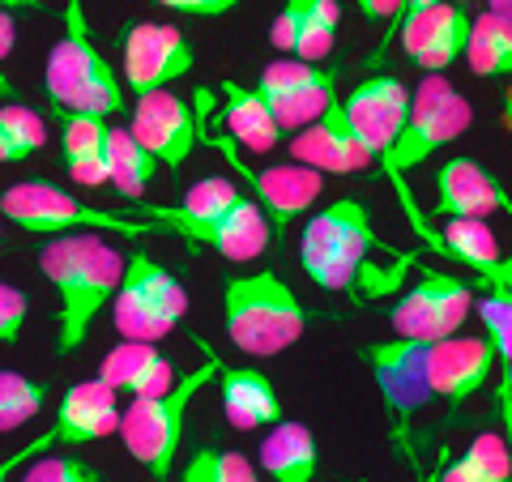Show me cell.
Masks as SVG:
<instances>
[{
    "label": "cell",
    "instance_id": "cell-1",
    "mask_svg": "<svg viewBox=\"0 0 512 482\" xmlns=\"http://www.w3.org/2000/svg\"><path fill=\"white\" fill-rule=\"evenodd\" d=\"M39 269L56 291V350L60 359L86 346L99 312L111 308L116 286L124 278V252L111 248L103 235H56L39 248Z\"/></svg>",
    "mask_w": 512,
    "mask_h": 482
},
{
    "label": "cell",
    "instance_id": "cell-2",
    "mask_svg": "<svg viewBox=\"0 0 512 482\" xmlns=\"http://www.w3.org/2000/svg\"><path fill=\"white\" fill-rule=\"evenodd\" d=\"M470 124H474V107H470L466 94H457L440 73H427L423 86L410 94L406 124H402V133H397V141H393L389 167H384V175H389L393 188H397V197H402V210L410 214V227L419 231L436 252H444V244H440V235H431V227L423 222L419 205H414L410 188H406V175L414 167H423L431 154H440L448 141H457Z\"/></svg>",
    "mask_w": 512,
    "mask_h": 482
},
{
    "label": "cell",
    "instance_id": "cell-3",
    "mask_svg": "<svg viewBox=\"0 0 512 482\" xmlns=\"http://www.w3.org/2000/svg\"><path fill=\"white\" fill-rule=\"evenodd\" d=\"M43 86H47V99L56 103V111L94 116L107 124H111V116H124L128 111V94L120 86V73L111 69V60L99 52V43H94L82 0L64 5V35L52 47V56H47Z\"/></svg>",
    "mask_w": 512,
    "mask_h": 482
},
{
    "label": "cell",
    "instance_id": "cell-4",
    "mask_svg": "<svg viewBox=\"0 0 512 482\" xmlns=\"http://www.w3.org/2000/svg\"><path fill=\"white\" fill-rule=\"evenodd\" d=\"M222 316H227V337L252 359L282 355L308 329V308L291 291V282H282L274 269L227 278Z\"/></svg>",
    "mask_w": 512,
    "mask_h": 482
},
{
    "label": "cell",
    "instance_id": "cell-5",
    "mask_svg": "<svg viewBox=\"0 0 512 482\" xmlns=\"http://www.w3.org/2000/svg\"><path fill=\"white\" fill-rule=\"evenodd\" d=\"M427 350L431 342H410V337H389V342L363 346L384 419H389V440L402 448V457L414 470H419V453L427 444V410L436 401L427 380Z\"/></svg>",
    "mask_w": 512,
    "mask_h": 482
},
{
    "label": "cell",
    "instance_id": "cell-6",
    "mask_svg": "<svg viewBox=\"0 0 512 482\" xmlns=\"http://www.w3.org/2000/svg\"><path fill=\"white\" fill-rule=\"evenodd\" d=\"M222 372V359L205 350V359L192 367L188 376L175 380L171 393H158V397H137L120 410V440L128 448V457L137 465H146L150 478H171L175 470V457H180V440H184V423H188V410Z\"/></svg>",
    "mask_w": 512,
    "mask_h": 482
},
{
    "label": "cell",
    "instance_id": "cell-7",
    "mask_svg": "<svg viewBox=\"0 0 512 482\" xmlns=\"http://www.w3.org/2000/svg\"><path fill=\"white\" fill-rule=\"evenodd\" d=\"M372 252H376L372 214L355 197H338L333 205H325L299 235V265L325 291H355Z\"/></svg>",
    "mask_w": 512,
    "mask_h": 482
},
{
    "label": "cell",
    "instance_id": "cell-8",
    "mask_svg": "<svg viewBox=\"0 0 512 482\" xmlns=\"http://www.w3.org/2000/svg\"><path fill=\"white\" fill-rule=\"evenodd\" d=\"M0 214L5 222H13L18 231L26 235H124V239H141V235H154L158 227L146 218H133V214H107L99 205H86L77 201L73 192H64L56 184H39V180H26V184H13L0 192Z\"/></svg>",
    "mask_w": 512,
    "mask_h": 482
},
{
    "label": "cell",
    "instance_id": "cell-9",
    "mask_svg": "<svg viewBox=\"0 0 512 482\" xmlns=\"http://www.w3.org/2000/svg\"><path fill=\"white\" fill-rule=\"evenodd\" d=\"M188 316V295L180 278L146 252L124 256V278L111 299V325L128 342H163Z\"/></svg>",
    "mask_w": 512,
    "mask_h": 482
},
{
    "label": "cell",
    "instance_id": "cell-10",
    "mask_svg": "<svg viewBox=\"0 0 512 482\" xmlns=\"http://www.w3.org/2000/svg\"><path fill=\"white\" fill-rule=\"evenodd\" d=\"M210 146L222 154V163H227L239 175V180H244L256 192V205L265 210L274 235L291 231V222L303 210H312V201L320 197V188H325V175L312 171V167H303V163H278V167H261V171L248 167V158L239 154V146H235L227 133H222L218 124H214V133H210Z\"/></svg>",
    "mask_w": 512,
    "mask_h": 482
},
{
    "label": "cell",
    "instance_id": "cell-11",
    "mask_svg": "<svg viewBox=\"0 0 512 482\" xmlns=\"http://www.w3.org/2000/svg\"><path fill=\"white\" fill-rule=\"evenodd\" d=\"M474 312V295L470 286L453 278V273L427 269L414 291H406L393 303V333L410 337V342H444V337H457L466 316Z\"/></svg>",
    "mask_w": 512,
    "mask_h": 482
},
{
    "label": "cell",
    "instance_id": "cell-12",
    "mask_svg": "<svg viewBox=\"0 0 512 482\" xmlns=\"http://www.w3.org/2000/svg\"><path fill=\"white\" fill-rule=\"evenodd\" d=\"M124 52V86L133 94H150V90H167L171 82L192 73L197 52L192 43L167 22H133L120 39Z\"/></svg>",
    "mask_w": 512,
    "mask_h": 482
},
{
    "label": "cell",
    "instance_id": "cell-13",
    "mask_svg": "<svg viewBox=\"0 0 512 482\" xmlns=\"http://www.w3.org/2000/svg\"><path fill=\"white\" fill-rule=\"evenodd\" d=\"M128 133L137 137V146L146 150L158 167H184L188 154L197 150V107L171 90H150L137 94V103L128 107Z\"/></svg>",
    "mask_w": 512,
    "mask_h": 482
},
{
    "label": "cell",
    "instance_id": "cell-14",
    "mask_svg": "<svg viewBox=\"0 0 512 482\" xmlns=\"http://www.w3.org/2000/svg\"><path fill=\"white\" fill-rule=\"evenodd\" d=\"M342 103H346V116H350L359 146L384 171L389 167V154H393V141L402 133L406 111H410L406 82H397L393 73H376V77H367V82H359Z\"/></svg>",
    "mask_w": 512,
    "mask_h": 482
},
{
    "label": "cell",
    "instance_id": "cell-15",
    "mask_svg": "<svg viewBox=\"0 0 512 482\" xmlns=\"http://www.w3.org/2000/svg\"><path fill=\"white\" fill-rule=\"evenodd\" d=\"M495 372V346L487 337H444V342H431L427 350V380L431 393H436L444 406H461L470 401Z\"/></svg>",
    "mask_w": 512,
    "mask_h": 482
},
{
    "label": "cell",
    "instance_id": "cell-16",
    "mask_svg": "<svg viewBox=\"0 0 512 482\" xmlns=\"http://www.w3.org/2000/svg\"><path fill=\"white\" fill-rule=\"evenodd\" d=\"M291 158L303 167H312L320 175H359L372 167V158L359 146L355 128H350V116H346V103L333 99L325 107V116L312 120L308 128H299L295 141H291Z\"/></svg>",
    "mask_w": 512,
    "mask_h": 482
},
{
    "label": "cell",
    "instance_id": "cell-17",
    "mask_svg": "<svg viewBox=\"0 0 512 482\" xmlns=\"http://www.w3.org/2000/svg\"><path fill=\"white\" fill-rule=\"evenodd\" d=\"M436 214L440 218H478L487 222L491 214L512 218V197L495 184V175L478 158H448L436 175Z\"/></svg>",
    "mask_w": 512,
    "mask_h": 482
},
{
    "label": "cell",
    "instance_id": "cell-18",
    "mask_svg": "<svg viewBox=\"0 0 512 482\" xmlns=\"http://www.w3.org/2000/svg\"><path fill=\"white\" fill-rule=\"evenodd\" d=\"M99 384H107L111 393H128V397H158V393H171L175 389V363L158 350L154 342H124L111 346L103 363H99Z\"/></svg>",
    "mask_w": 512,
    "mask_h": 482
},
{
    "label": "cell",
    "instance_id": "cell-19",
    "mask_svg": "<svg viewBox=\"0 0 512 482\" xmlns=\"http://www.w3.org/2000/svg\"><path fill=\"white\" fill-rule=\"evenodd\" d=\"M56 444H94L120 431V401L99 380H82L60 397L56 423L47 427Z\"/></svg>",
    "mask_w": 512,
    "mask_h": 482
},
{
    "label": "cell",
    "instance_id": "cell-20",
    "mask_svg": "<svg viewBox=\"0 0 512 482\" xmlns=\"http://www.w3.org/2000/svg\"><path fill=\"white\" fill-rule=\"evenodd\" d=\"M188 239L214 248L218 256H227V261H256V256L269 248V239H274V227H269L265 210L252 197H239L231 210H222L218 218L192 227Z\"/></svg>",
    "mask_w": 512,
    "mask_h": 482
},
{
    "label": "cell",
    "instance_id": "cell-21",
    "mask_svg": "<svg viewBox=\"0 0 512 482\" xmlns=\"http://www.w3.org/2000/svg\"><path fill=\"white\" fill-rule=\"evenodd\" d=\"M214 384L222 389V410H227V423L235 431H256V427L282 423V397H278L274 380H269L265 372L222 363Z\"/></svg>",
    "mask_w": 512,
    "mask_h": 482
},
{
    "label": "cell",
    "instance_id": "cell-22",
    "mask_svg": "<svg viewBox=\"0 0 512 482\" xmlns=\"http://www.w3.org/2000/svg\"><path fill=\"white\" fill-rule=\"evenodd\" d=\"M60 120V163L73 184L99 188L107 184V120L56 111Z\"/></svg>",
    "mask_w": 512,
    "mask_h": 482
},
{
    "label": "cell",
    "instance_id": "cell-23",
    "mask_svg": "<svg viewBox=\"0 0 512 482\" xmlns=\"http://www.w3.org/2000/svg\"><path fill=\"white\" fill-rule=\"evenodd\" d=\"M218 128L227 133L235 146H244L252 154H269L282 141V128L269 116L265 99L239 82H222V116Z\"/></svg>",
    "mask_w": 512,
    "mask_h": 482
},
{
    "label": "cell",
    "instance_id": "cell-24",
    "mask_svg": "<svg viewBox=\"0 0 512 482\" xmlns=\"http://www.w3.org/2000/svg\"><path fill=\"white\" fill-rule=\"evenodd\" d=\"M316 465H320V453H316L312 427L286 423V419L269 427V436L261 444V470L269 478L274 482H312Z\"/></svg>",
    "mask_w": 512,
    "mask_h": 482
},
{
    "label": "cell",
    "instance_id": "cell-25",
    "mask_svg": "<svg viewBox=\"0 0 512 482\" xmlns=\"http://www.w3.org/2000/svg\"><path fill=\"white\" fill-rule=\"evenodd\" d=\"M154 158L137 146V137L120 124H107V184L128 201H141L154 180Z\"/></svg>",
    "mask_w": 512,
    "mask_h": 482
},
{
    "label": "cell",
    "instance_id": "cell-26",
    "mask_svg": "<svg viewBox=\"0 0 512 482\" xmlns=\"http://www.w3.org/2000/svg\"><path fill=\"white\" fill-rule=\"evenodd\" d=\"M470 9L466 5H440L436 18H431V30L419 47V56L410 64H419L423 77L427 73H444L453 60L466 56V43H470Z\"/></svg>",
    "mask_w": 512,
    "mask_h": 482
},
{
    "label": "cell",
    "instance_id": "cell-27",
    "mask_svg": "<svg viewBox=\"0 0 512 482\" xmlns=\"http://www.w3.org/2000/svg\"><path fill=\"white\" fill-rule=\"evenodd\" d=\"M466 64L474 77H512V22L504 18H483L470 22V43H466Z\"/></svg>",
    "mask_w": 512,
    "mask_h": 482
},
{
    "label": "cell",
    "instance_id": "cell-28",
    "mask_svg": "<svg viewBox=\"0 0 512 482\" xmlns=\"http://www.w3.org/2000/svg\"><path fill=\"white\" fill-rule=\"evenodd\" d=\"M440 482H512V453L504 436H495V431L474 436V444L448 465Z\"/></svg>",
    "mask_w": 512,
    "mask_h": 482
},
{
    "label": "cell",
    "instance_id": "cell-29",
    "mask_svg": "<svg viewBox=\"0 0 512 482\" xmlns=\"http://www.w3.org/2000/svg\"><path fill=\"white\" fill-rule=\"evenodd\" d=\"M338 82H342V69L329 64V73L320 77L316 86L299 90V94H286V99H274L265 107H269V116H274V124L282 128V133H299V128H308L312 120L325 116V107L338 99Z\"/></svg>",
    "mask_w": 512,
    "mask_h": 482
},
{
    "label": "cell",
    "instance_id": "cell-30",
    "mask_svg": "<svg viewBox=\"0 0 512 482\" xmlns=\"http://www.w3.org/2000/svg\"><path fill=\"white\" fill-rule=\"evenodd\" d=\"M440 244H444L448 256H457L466 269H474L478 278H483V273L504 256L500 252V239H495L487 231V222H478V218H448Z\"/></svg>",
    "mask_w": 512,
    "mask_h": 482
},
{
    "label": "cell",
    "instance_id": "cell-31",
    "mask_svg": "<svg viewBox=\"0 0 512 482\" xmlns=\"http://www.w3.org/2000/svg\"><path fill=\"white\" fill-rule=\"evenodd\" d=\"M47 397H52L47 384L30 380L22 372H0V436L35 423L39 410L47 406Z\"/></svg>",
    "mask_w": 512,
    "mask_h": 482
},
{
    "label": "cell",
    "instance_id": "cell-32",
    "mask_svg": "<svg viewBox=\"0 0 512 482\" xmlns=\"http://www.w3.org/2000/svg\"><path fill=\"white\" fill-rule=\"evenodd\" d=\"M43 120L26 103H5L0 107V163H26L43 150Z\"/></svg>",
    "mask_w": 512,
    "mask_h": 482
},
{
    "label": "cell",
    "instance_id": "cell-33",
    "mask_svg": "<svg viewBox=\"0 0 512 482\" xmlns=\"http://www.w3.org/2000/svg\"><path fill=\"white\" fill-rule=\"evenodd\" d=\"M299 5H303V30H299L291 60L316 64L333 52V35H338L342 9H338V0H299Z\"/></svg>",
    "mask_w": 512,
    "mask_h": 482
},
{
    "label": "cell",
    "instance_id": "cell-34",
    "mask_svg": "<svg viewBox=\"0 0 512 482\" xmlns=\"http://www.w3.org/2000/svg\"><path fill=\"white\" fill-rule=\"evenodd\" d=\"M180 482H256L248 457L222 453V448H197L180 470Z\"/></svg>",
    "mask_w": 512,
    "mask_h": 482
},
{
    "label": "cell",
    "instance_id": "cell-35",
    "mask_svg": "<svg viewBox=\"0 0 512 482\" xmlns=\"http://www.w3.org/2000/svg\"><path fill=\"white\" fill-rule=\"evenodd\" d=\"M325 73H329V64L320 69V64H303V60L286 56V60H274V64H265V69H261L256 94H261L265 103H274V99H286V94H299V90L316 86Z\"/></svg>",
    "mask_w": 512,
    "mask_h": 482
},
{
    "label": "cell",
    "instance_id": "cell-36",
    "mask_svg": "<svg viewBox=\"0 0 512 482\" xmlns=\"http://www.w3.org/2000/svg\"><path fill=\"white\" fill-rule=\"evenodd\" d=\"M474 312L487 325V342L495 346V359H500V380L512 384V303L500 291H491L474 303Z\"/></svg>",
    "mask_w": 512,
    "mask_h": 482
},
{
    "label": "cell",
    "instance_id": "cell-37",
    "mask_svg": "<svg viewBox=\"0 0 512 482\" xmlns=\"http://www.w3.org/2000/svg\"><path fill=\"white\" fill-rule=\"evenodd\" d=\"M18 474L22 482H103V474L82 457H52V453L30 457Z\"/></svg>",
    "mask_w": 512,
    "mask_h": 482
},
{
    "label": "cell",
    "instance_id": "cell-38",
    "mask_svg": "<svg viewBox=\"0 0 512 482\" xmlns=\"http://www.w3.org/2000/svg\"><path fill=\"white\" fill-rule=\"evenodd\" d=\"M26 316H30V299L18 286L0 282V346H13L26 333Z\"/></svg>",
    "mask_w": 512,
    "mask_h": 482
},
{
    "label": "cell",
    "instance_id": "cell-39",
    "mask_svg": "<svg viewBox=\"0 0 512 482\" xmlns=\"http://www.w3.org/2000/svg\"><path fill=\"white\" fill-rule=\"evenodd\" d=\"M299 30H303V5H299V0H286L282 13L274 18V26H269V43H274L282 56H295Z\"/></svg>",
    "mask_w": 512,
    "mask_h": 482
},
{
    "label": "cell",
    "instance_id": "cell-40",
    "mask_svg": "<svg viewBox=\"0 0 512 482\" xmlns=\"http://www.w3.org/2000/svg\"><path fill=\"white\" fill-rule=\"evenodd\" d=\"M158 5L171 13H188V18H222V13H231L244 0H158Z\"/></svg>",
    "mask_w": 512,
    "mask_h": 482
},
{
    "label": "cell",
    "instance_id": "cell-41",
    "mask_svg": "<svg viewBox=\"0 0 512 482\" xmlns=\"http://www.w3.org/2000/svg\"><path fill=\"white\" fill-rule=\"evenodd\" d=\"M56 440H52V431H43V436L39 440H30L26 448H22V453H13V457H5V461H0V482H9L13 474H18L22 470V465L30 461V457H39V453H47V448H52Z\"/></svg>",
    "mask_w": 512,
    "mask_h": 482
},
{
    "label": "cell",
    "instance_id": "cell-42",
    "mask_svg": "<svg viewBox=\"0 0 512 482\" xmlns=\"http://www.w3.org/2000/svg\"><path fill=\"white\" fill-rule=\"evenodd\" d=\"M355 5L363 9V18L372 22H397V13H402V0H355Z\"/></svg>",
    "mask_w": 512,
    "mask_h": 482
},
{
    "label": "cell",
    "instance_id": "cell-43",
    "mask_svg": "<svg viewBox=\"0 0 512 482\" xmlns=\"http://www.w3.org/2000/svg\"><path fill=\"white\" fill-rule=\"evenodd\" d=\"M495 401H500V419H504V444L512 453V384H495Z\"/></svg>",
    "mask_w": 512,
    "mask_h": 482
},
{
    "label": "cell",
    "instance_id": "cell-44",
    "mask_svg": "<svg viewBox=\"0 0 512 482\" xmlns=\"http://www.w3.org/2000/svg\"><path fill=\"white\" fill-rule=\"evenodd\" d=\"M9 52H13V22H9V13H0V60Z\"/></svg>",
    "mask_w": 512,
    "mask_h": 482
},
{
    "label": "cell",
    "instance_id": "cell-45",
    "mask_svg": "<svg viewBox=\"0 0 512 482\" xmlns=\"http://www.w3.org/2000/svg\"><path fill=\"white\" fill-rule=\"evenodd\" d=\"M487 13H491V18L512 22V0H487Z\"/></svg>",
    "mask_w": 512,
    "mask_h": 482
},
{
    "label": "cell",
    "instance_id": "cell-46",
    "mask_svg": "<svg viewBox=\"0 0 512 482\" xmlns=\"http://www.w3.org/2000/svg\"><path fill=\"white\" fill-rule=\"evenodd\" d=\"M5 9H39V0H0V13Z\"/></svg>",
    "mask_w": 512,
    "mask_h": 482
},
{
    "label": "cell",
    "instance_id": "cell-47",
    "mask_svg": "<svg viewBox=\"0 0 512 482\" xmlns=\"http://www.w3.org/2000/svg\"><path fill=\"white\" fill-rule=\"evenodd\" d=\"M504 128H508V133H512V86H508V94H504Z\"/></svg>",
    "mask_w": 512,
    "mask_h": 482
},
{
    "label": "cell",
    "instance_id": "cell-48",
    "mask_svg": "<svg viewBox=\"0 0 512 482\" xmlns=\"http://www.w3.org/2000/svg\"><path fill=\"white\" fill-rule=\"evenodd\" d=\"M13 94H18V90H13V82H9L5 73H0V99H13Z\"/></svg>",
    "mask_w": 512,
    "mask_h": 482
}]
</instances>
